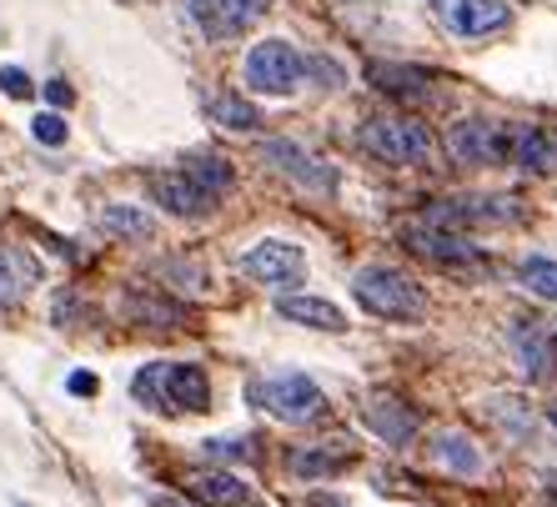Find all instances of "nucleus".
<instances>
[{"label": "nucleus", "mask_w": 557, "mask_h": 507, "mask_svg": "<svg viewBox=\"0 0 557 507\" xmlns=\"http://www.w3.org/2000/svg\"><path fill=\"white\" fill-rule=\"evenodd\" d=\"M131 397L151 412H207L211 382L196 362H146L131 378Z\"/></svg>", "instance_id": "f257e3e1"}, {"label": "nucleus", "mask_w": 557, "mask_h": 507, "mask_svg": "<svg viewBox=\"0 0 557 507\" xmlns=\"http://www.w3.org/2000/svg\"><path fill=\"white\" fill-rule=\"evenodd\" d=\"M357 141H362L367 157L387 161V166H428L437 157V136L417 116H372L362 121Z\"/></svg>", "instance_id": "f03ea898"}, {"label": "nucleus", "mask_w": 557, "mask_h": 507, "mask_svg": "<svg viewBox=\"0 0 557 507\" xmlns=\"http://www.w3.org/2000/svg\"><path fill=\"white\" fill-rule=\"evenodd\" d=\"M351 297L372 317H387V322H422L428 317V292L397 267H362L357 282H351Z\"/></svg>", "instance_id": "7ed1b4c3"}, {"label": "nucleus", "mask_w": 557, "mask_h": 507, "mask_svg": "<svg viewBox=\"0 0 557 507\" xmlns=\"http://www.w3.org/2000/svg\"><path fill=\"white\" fill-rule=\"evenodd\" d=\"M247 397L261 407L267 417L286 422V428H307L317 417H326V392L301 372H276V378H257L247 387Z\"/></svg>", "instance_id": "20e7f679"}, {"label": "nucleus", "mask_w": 557, "mask_h": 507, "mask_svg": "<svg viewBox=\"0 0 557 507\" xmlns=\"http://www.w3.org/2000/svg\"><path fill=\"white\" fill-rule=\"evenodd\" d=\"M447 157L457 166H507L512 161V146H518V126L493 116H462L447 131Z\"/></svg>", "instance_id": "39448f33"}, {"label": "nucleus", "mask_w": 557, "mask_h": 507, "mask_svg": "<svg viewBox=\"0 0 557 507\" xmlns=\"http://www.w3.org/2000/svg\"><path fill=\"white\" fill-rule=\"evenodd\" d=\"M242 76H247V86L261 96H292L301 86V76H307V61H301L297 46H286V40H257L247 51Z\"/></svg>", "instance_id": "423d86ee"}, {"label": "nucleus", "mask_w": 557, "mask_h": 507, "mask_svg": "<svg viewBox=\"0 0 557 507\" xmlns=\"http://www.w3.org/2000/svg\"><path fill=\"white\" fill-rule=\"evenodd\" d=\"M507 222H522V201H512V196H447V201L428 207V226H442V232L507 226Z\"/></svg>", "instance_id": "0eeeda50"}, {"label": "nucleus", "mask_w": 557, "mask_h": 507, "mask_svg": "<svg viewBox=\"0 0 557 507\" xmlns=\"http://www.w3.org/2000/svg\"><path fill=\"white\" fill-rule=\"evenodd\" d=\"M261 161L267 166H276L286 176L292 186H301V191H311V196H337V166H326L322 157H311L307 146H297V141H261Z\"/></svg>", "instance_id": "6e6552de"}, {"label": "nucleus", "mask_w": 557, "mask_h": 507, "mask_svg": "<svg viewBox=\"0 0 557 507\" xmlns=\"http://www.w3.org/2000/svg\"><path fill=\"white\" fill-rule=\"evenodd\" d=\"M507 347H512V362L522 367L528 382H547L557 378V332L537 317H512L507 322Z\"/></svg>", "instance_id": "1a4fd4ad"}, {"label": "nucleus", "mask_w": 557, "mask_h": 507, "mask_svg": "<svg viewBox=\"0 0 557 507\" xmlns=\"http://www.w3.org/2000/svg\"><path fill=\"white\" fill-rule=\"evenodd\" d=\"M242 272L251 276L257 286H272V292H286L307 276V251L297 242H282V236H267L257 247L242 257Z\"/></svg>", "instance_id": "9d476101"}, {"label": "nucleus", "mask_w": 557, "mask_h": 507, "mask_svg": "<svg viewBox=\"0 0 557 507\" xmlns=\"http://www.w3.org/2000/svg\"><path fill=\"white\" fill-rule=\"evenodd\" d=\"M432 15L462 40H482L493 30H507L512 5L507 0H432Z\"/></svg>", "instance_id": "9b49d317"}, {"label": "nucleus", "mask_w": 557, "mask_h": 507, "mask_svg": "<svg viewBox=\"0 0 557 507\" xmlns=\"http://www.w3.org/2000/svg\"><path fill=\"white\" fill-rule=\"evenodd\" d=\"M186 11L211 40H232L257 26L261 15L272 11V0H186Z\"/></svg>", "instance_id": "f8f14e48"}, {"label": "nucleus", "mask_w": 557, "mask_h": 507, "mask_svg": "<svg viewBox=\"0 0 557 507\" xmlns=\"http://www.w3.org/2000/svg\"><path fill=\"white\" fill-rule=\"evenodd\" d=\"M403 242L417 251V257L437 261V267H457V272H482V267H487V257H482L467 236L442 232V226H407Z\"/></svg>", "instance_id": "ddd939ff"}, {"label": "nucleus", "mask_w": 557, "mask_h": 507, "mask_svg": "<svg viewBox=\"0 0 557 507\" xmlns=\"http://www.w3.org/2000/svg\"><path fill=\"white\" fill-rule=\"evenodd\" d=\"M151 201L161 211H171V217H182V222H201V217H211V211L221 207L216 196L201 191V186H196L182 166H176V171H156V176H151Z\"/></svg>", "instance_id": "4468645a"}, {"label": "nucleus", "mask_w": 557, "mask_h": 507, "mask_svg": "<svg viewBox=\"0 0 557 507\" xmlns=\"http://www.w3.org/2000/svg\"><path fill=\"white\" fill-rule=\"evenodd\" d=\"M362 417H367V428H372L387 447H407L417 437V428H422L417 407H407L403 397H392V392H376V397H367Z\"/></svg>", "instance_id": "2eb2a0df"}, {"label": "nucleus", "mask_w": 557, "mask_h": 507, "mask_svg": "<svg viewBox=\"0 0 557 507\" xmlns=\"http://www.w3.org/2000/svg\"><path fill=\"white\" fill-rule=\"evenodd\" d=\"M276 317L307 326V332H347V312H342L337 301L307 297V292H282L276 297Z\"/></svg>", "instance_id": "dca6fc26"}, {"label": "nucleus", "mask_w": 557, "mask_h": 507, "mask_svg": "<svg viewBox=\"0 0 557 507\" xmlns=\"http://www.w3.org/2000/svg\"><path fill=\"white\" fill-rule=\"evenodd\" d=\"M347 462H351L347 443H311V447H292V453H286V468H292V478H301V482L337 478V472H347Z\"/></svg>", "instance_id": "f3484780"}, {"label": "nucleus", "mask_w": 557, "mask_h": 507, "mask_svg": "<svg viewBox=\"0 0 557 507\" xmlns=\"http://www.w3.org/2000/svg\"><path fill=\"white\" fill-rule=\"evenodd\" d=\"M40 282V261L26 247H0V307H21Z\"/></svg>", "instance_id": "a211bd4d"}, {"label": "nucleus", "mask_w": 557, "mask_h": 507, "mask_svg": "<svg viewBox=\"0 0 557 507\" xmlns=\"http://www.w3.org/2000/svg\"><path fill=\"white\" fill-rule=\"evenodd\" d=\"M512 161L532 176H557V126H518Z\"/></svg>", "instance_id": "6ab92c4d"}, {"label": "nucleus", "mask_w": 557, "mask_h": 507, "mask_svg": "<svg viewBox=\"0 0 557 507\" xmlns=\"http://www.w3.org/2000/svg\"><path fill=\"white\" fill-rule=\"evenodd\" d=\"M372 86L403 101H432L437 96V76L422 65H372Z\"/></svg>", "instance_id": "aec40b11"}, {"label": "nucleus", "mask_w": 557, "mask_h": 507, "mask_svg": "<svg viewBox=\"0 0 557 507\" xmlns=\"http://www.w3.org/2000/svg\"><path fill=\"white\" fill-rule=\"evenodd\" d=\"M191 493L201 497L207 507H257L251 487L236 472H196L191 478Z\"/></svg>", "instance_id": "412c9836"}, {"label": "nucleus", "mask_w": 557, "mask_h": 507, "mask_svg": "<svg viewBox=\"0 0 557 507\" xmlns=\"http://www.w3.org/2000/svg\"><path fill=\"white\" fill-rule=\"evenodd\" d=\"M432 457H437L453 478H478L482 472V453L472 447V437H462V432H442L437 443H432Z\"/></svg>", "instance_id": "4be33fe9"}, {"label": "nucleus", "mask_w": 557, "mask_h": 507, "mask_svg": "<svg viewBox=\"0 0 557 507\" xmlns=\"http://www.w3.org/2000/svg\"><path fill=\"white\" fill-rule=\"evenodd\" d=\"M182 171L186 176H191L196 186H201V191L207 196H226L236 186V171H232V161H221V157H211V151H196V157H186L182 161Z\"/></svg>", "instance_id": "5701e85b"}, {"label": "nucleus", "mask_w": 557, "mask_h": 507, "mask_svg": "<svg viewBox=\"0 0 557 507\" xmlns=\"http://www.w3.org/2000/svg\"><path fill=\"white\" fill-rule=\"evenodd\" d=\"M101 226L111 236H126V242H146V236L156 232V217L146 207H126V201H111V207L101 211Z\"/></svg>", "instance_id": "b1692460"}, {"label": "nucleus", "mask_w": 557, "mask_h": 507, "mask_svg": "<svg viewBox=\"0 0 557 507\" xmlns=\"http://www.w3.org/2000/svg\"><path fill=\"white\" fill-rule=\"evenodd\" d=\"M493 417L518 437V443H528L532 432H537V417H532V407L522 403V397H493Z\"/></svg>", "instance_id": "393cba45"}, {"label": "nucleus", "mask_w": 557, "mask_h": 507, "mask_svg": "<svg viewBox=\"0 0 557 507\" xmlns=\"http://www.w3.org/2000/svg\"><path fill=\"white\" fill-rule=\"evenodd\" d=\"M518 282L528 286L532 297L557 301V261H547V257H528V261L518 267Z\"/></svg>", "instance_id": "a878e982"}, {"label": "nucleus", "mask_w": 557, "mask_h": 507, "mask_svg": "<svg viewBox=\"0 0 557 507\" xmlns=\"http://www.w3.org/2000/svg\"><path fill=\"white\" fill-rule=\"evenodd\" d=\"M211 121L226 131H257L261 116H257V106L242 101V96H216V101H211Z\"/></svg>", "instance_id": "bb28decb"}, {"label": "nucleus", "mask_w": 557, "mask_h": 507, "mask_svg": "<svg viewBox=\"0 0 557 507\" xmlns=\"http://www.w3.org/2000/svg\"><path fill=\"white\" fill-rule=\"evenodd\" d=\"M126 312L131 317H151V326H182V307H176V301H161V297H141V292H136V297L126 301Z\"/></svg>", "instance_id": "cd10ccee"}, {"label": "nucleus", "mask_w": 557, "mask_h": 507, "mask_svg": "<svg viewBox=\"0 0 557 507\" xmlns=\"http://www.w3.org/2000/svg\"><path fill=\"white\" fill-rule=\"evenodd\" d=\"M30 131H36L40 146H61V141H65V121L55 116V111H40V116L30 121Z\"/></svg>", "instance_id": "c85d7f7f"}, {"label": "nucleus", "mask_w": 557, "mask_h": 507, "mask_svg": "<svg viewBox=\"0 0 557 507\" xmlns=\"http://www.w3.org/2000/svg\"><path fill=\"white\" fill-rule=\"evenodd\" d=\"M0 91L11 96V101H26L36 86H30V76L21 71V65H0Z\"/></svg>", "instance_id": "c756f323"}, {"label": "nucleus", "mask_w": 557, "mask_h": 507, "mask_svg": "<svg viewBox=\"0 0 557 507\" xmlns=\"http://www.w3.org/2000/svg\"><path fill=\"white\" fill-rule=\"evenodd\" d=\"M65 387L76 392V397H91V392H96V378H91V372H71V382H65Z\"/></svg>", "instance_id": "7c9ffc66"}, {"label": "nucleus", "mask_w": 557, "mask_h": 507, "mask_svg": "<svg viewBox=\"0 0 557 507\" xmlns=\"http://www.w3.org/2000/svg\"><path fill=\"white\" fill-rule=\"evenodd\" d=\"M46 96H51V106H71V86H65V81H51Z\"/></svg>", "instance_id": "2f4dec72"}, {"label": "nucleus", "mask_w": 557, "mask_h": 507, "mask_svg": "<svg viewBox=\"0 0 557 507\" xmlns=\"http://www.w3.org/2000/svg\"><path fill=\"white\" fill-rule=\"evenodd\" d=\"M553 428H557V407H553Z\"/></svg>", "instance_id": "473e14b6"}, {"label": "nucleus", "mask_w": 557, "mask_h": 507, "mask_svg": "<svg viewBox=\"0 0 557 507\" xmlns=\"http://www.w3.org/2000/svg\"><path fill=\"white\" fill-rule=\"evenodd\" d=\"M21 507H26V503H21Z\"/></svg>", "instance_id": "72a5a7b5"}]
</instances>
